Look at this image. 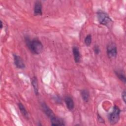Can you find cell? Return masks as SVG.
Segmentation results:
<instances>
[{
    "label": "cell",
    "mask_w": 126,
    "mask_h": 126,
    "mask_svg": "<svg viewBox=\"0 0 126 126\" xmlns=\"http://www.w3.org/2000/svg\"><path fill=\"white\" fill-rule=\"evenodd\" d=\"M26 44L30 51L34 54H40L43 50L41 42L37 38L31 40L28 37H25Z\"/></svg>",
    "instance_id": "obj_1"
},
{
    "label": "cell",
    "mask_w": 126,
    "mask_h": 126,
    "mask_svg": "<svg viewBox=\"0 0 126 126\" xmlns=\"http://www.w3.org/2000/svg\"><path fill=\"white\" fill-rule=\"evenodd\" d=\"M96 14L98 21L100 24L104 25L108 28L111 27L113 21L107 13L101 10H99Z\"/></svg>",
    "instance_id": "obj_2"
},
{
    "label": "cell",
    "mask_w": 126,
    "mask_h": 126,
    "mask_svg": "<svg viewBox=\"0 0 126 126\" xmlns=\"http://www.w3.org/2000/svg\"><path fill=\"white\" fill-rule=\"evenodd\" d=\"M120 109L117 105H114L112 112L108 114V120L109 123L111 125L116 124L120 119Z\"/></svg>",
    "instance_id": "obj_3"
},
{
    "label": "cell",
    "mask_w": 126,
    "mask_h": 126,
    "mask_svg": "<svg viewBox=\"0 0 126 126\" xmlns=\"http://www.w3.org/2000/svg\"><path fill=\"white\" fill-rule=\"evenodd\" d=\"M106 53L108 57L110 59H114L116 58L118 51L116 44L114 42L108 43L106 47Z\"/></svg>",
    "instance_id": "obj_4"
},
{
    "label": "cell",
    "mask_w": 126,
    "mask_h": 126,
    "mask_svg": "<svg viewBox=\"0 0 126 126\" xmlns=\"http://www.w3.org/2000/svg\"><path fill=\"white\" fill-rule=\"evenodd\" d=\"M13 60L14 64L17 68L19 69H23L25 67V64L24 61L20 56L16 54H13Z\"/></svg>",
    "instance_id": "obj_5"
},
{
    "label": "cell",
    "mask_w": 126,
    "mask_h": 126,
    "mask_svg": "<svg viewBox=\"0 0 126 126\" xmlns=\"http://www.w3.org/2000/svg\"><path fill=\"white\" fill-rule=\"evenodd\" d=\"M42 109L44 113L50 119L55 116L52 110L49 107V106L44 102H43L41 104Z\"/></svg>",
    "instance_id": "obj_6"
},
{
    "label": "cell",
    "mask_w": 126,
    "mask_h": 126,
    "mask_svg": "<svg viewBox=\"0 0 126 126\" xmlns=\"http://www.w3.org/2000/svg\"><path fill=\"white\" fill-rule=\"evenodd\" d=\"M42 4L40 1L37 0L35 1L34 5V14L36 16H40L42 14Z\"/></svg>",
    "instance_id": "obj_7"
},
{
    "label": "cell",
    "mask_w": 126,
    "mask_h": 126,
    "mask_svg": "<svg viewBox=\"0 0 126 126\" xmlns=\"http://www.w3.org/2000/svg\"><path fill=\"white\" fill-rule=\"evenodd\" d=\"M72 53L73 55L74 60L76 63H79L81 60V54L79 49L76 46H74L72 48Z\"/></svg>",
    "instance_id": "obj_8"
},
{
    "label": "cell",
    "mask_w": 126,
    "mask_h": 126,
    "mask_svg": "<svg viewBox=\"0 0 126 126\" xmlns=\"http://www.w3.org/2000/svg\"><path fill=\"white\" fill-rule=\"evenodd\" d=\"M64 102L68 110L71 111L73 109L74 107V103L72 98L70 96H66L64 97Z\"/></svg>",
    "instance_id": "obj_9"
},
{
    "label": "cell",
    "mask_w": 126,
    "mask_h": 126,
    "mask_svg": "<svg viewBox=\"0 0 126 126\" xmlns=\"http://www.w3.org/2000/svg\"><path fill=\"white\" fill-rule=\"evenodd\" d=\"M50 121L51 122V125L52 126H64L63 120L61 118H59L56 116H54L52 118H50Z\"/></svg>",
    "instance_id": "obj_10"
},
{
    "label": "cell",
    "mask_w": 126,
    "mask_h": 126,
    "mask_svg": "<svg viewBox=\"0 0 126 126\" xmlns=\"http://www.w3.org/2000/svg\"><path fill=\"white\" fill-rule=\"evenodd\" d=\"M81 95L83 99V100L86 102H88L89 100V97H90V94L88 90L86 89H83L81 90Z\"/></svg>",
    "instance_id": "obj_11"
},
{
    "label": "cell",
    "mask_w": 126,
    "mask_h": 126,
    "mask_svg": "<svg viewBox=\"0 0 126 126\" xmlns=\"http://www.w3.org/2000/svg\"><path fill=\"white\" fill-rule=\"evenodd\" d=\"M18 107L19 108V110L21 112V113H22V115L26 119H28L29 116H28V113L26 109V108L25 107L24 105L21 103V102H19L18 104Z\"/></svg>",
    "instance_id": "obj_12"
},
{
    "label": "cell",
    "mask_w": 126,
    "mask_h": 126,
    "mask_svg": "<svg viewBox=\"0 0 126 126\" xmlns=\"http://www.w3.org/2000/svg\"><path fill=\"white\" fill-rule=\"evenodd\" d=\"M32 84L33 86L34 93L36 95H38L39 94L38 92V82L37 78L35 76H34L32 78Z\"/></svg>",
    "instance_id": "obj_13"
},
{
    "label": "cell",
    "mask_w": 126,
    "mask_h": 126,
    "mask_svg": "<svg viewBox=\"0 0 126 126\" xmlns=\"http://www.w3.org/2000/svg\"><path fill=\"white\" fill-rule=\"evenodd\" d=\"M115 73L118 78L124 84H126V78L125 74L122 71L120 70H115Z\"/></svg>",
    "instance_id": "obj_14"
},
{
    "label": "cell",
    "mask_w": 126,
    "mask_h": 126,
    "mask_svg": "<svg viewBox=\"0 0 126 126\" xmlns=\"http://www.w3.org/2000/svg\"><path fill=\"white\" fill-rule=\"evenodd\" d=\"M92 35L90 34H88L84 39V42L86 46H89L92 43Z\"/></svg>",
    "instance_id": "obj_15"
},
{
    "label": "cell",
    "mask_w": 126,
    "mask_h": 126,
    "mask_svg": "<svg viewBox=\"0 0 126 126\" xmlns=\"http://www.w3.org/2000/svg\"><path fill=\"white\" fill-rule=\"evenodd\" d=\"M93 50H94V52L95 53V54L96 55H98L99 54L100 52V48H99V47L98 45H95L94 46V48H93Z\"/></svg>",
    "instance_id": "obj_16"
},
{
    "label": "cell",
    "mask_w": 126,
    "mask_h": 126,
    "mask_svg": "<svg viewBox=\"0 0 126 126\" xmlns=\"http://www.w3.org/2000/svg\"><path fill=\"white\" fill-rule=\"evenodd\" d=\"M126 91L124 90L123 92L122 93V99H123V101L125 103H126Z\"/></svg>",
    "instance_id": "obj_17"
},
{
    "label": "cell",
    "mask_w": 126,
    "mask_h": 126,
    "mask_svg": "<svg viewBox=\"0 0 126 126\" xmlns=\"http://www.w3.org/2000/svg\"><path fill=\"white\" fill-rule=\"evenodd\" d=\"M98 121L99 122H101V123H104V120H103V119L100 117V116H99L98 117Z\"/></svg>",
    "instance_id": "obj_18"
},
{
    "label": "cell",
    "mask_w": 126,
    "mask_h": 126,
    "mask_svg": "<svg viewBox=\"0 0 126 126\" xmlns=\"http://www.w3.org/2000/svg\"><path fill=\"white\" fill-rule=\"evenodd\" d=\"M0 29H1L2 28H3V23L2 22L1 20H0Z\"/></svg>",
    "instance_id": "obj_19"
}]
</instances>
